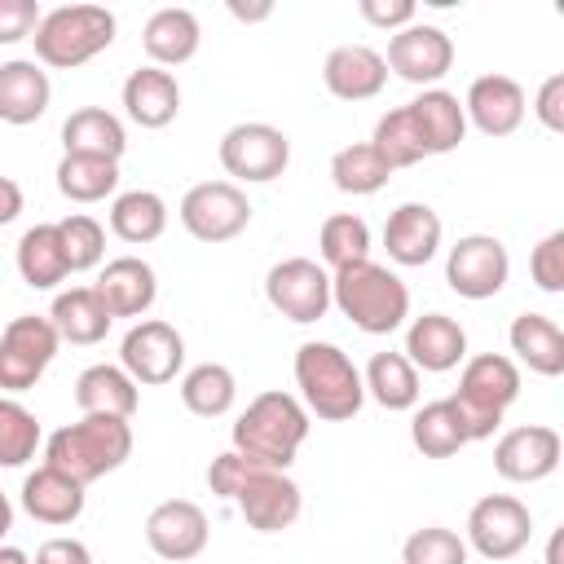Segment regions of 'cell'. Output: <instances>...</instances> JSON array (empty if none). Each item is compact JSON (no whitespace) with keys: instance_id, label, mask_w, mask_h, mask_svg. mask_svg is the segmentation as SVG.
Returning <instances> with one entry per match:
<instances>
[{"instance_id":"277c9868","label":"cell","mask_w":564,"mask_h":564,"mask_svg":"<svg viewBox=\"0 0 564 564\" xmlns=\"http://www.w3.org/2000/svg\"><path fill=\"white\" fill-rule=\"evenodd\" d=\"M31 40H35V57L44 66L70 70L115 44V13L101 4H62L40 18Z\"/></svg>"},{"instance_id":"5b68a950","label":"cell","mask_w":564,"mask_h":564,"mask_svg":"<svg viewBox=\"0 0 564 564\" xmlns=\"http://www.w3.org/2000/svg\"><path fill=\"white\" fill-rule=\"evenodd\" d=\"M295 383H300L308 410L326 423L352 419L366 401V383H361L357 366L335 344H304L295 352Z\"/></svg>"},{"instance_id":"1f68e13d","label":"cell","mask_w":564,"mask_h":564,"mask_svg":"<svg viewBox=\"0 0 564 564\" xmlns=\"http://www.w3.org/2000/svg\"><path fill=\"white\" fill-rule=\"evenodd\" d=\"M18 273L35 291H48V286H57L70 273L57 225H35V229L22 234V242H18Z\"/></svg>"},{"instance_id":"681fc988","label":"cell","mask_w":564,"mask_h":564,"mask_svg":"<svg viewBox=\"0 0 564 564\" xmlns=\"http://www.w3.org/2000/svg\"><path fill=\"white\" fill-rule=\"evenodd\" d=\"M35 564H93L88 546L75 542V538H48L40 551H35Z\"/></svg>"},{"instance_id":"484cf974","label":"cell","mask_w":564,"mask_h":564,"mask_svg":"<svg viewBox=\"0 0 564 564\" xmlns=\"http://www.w3.org/2000/svg\"><path fill=\"white\" fill-rule=\"evenodd\" d=\"M48 322H53L57 339H66V344H101L115 317L106 313V304L97 300L93 286H70L53 300Z\"/></svg>"},{"instance_id":"4316f807","label":"cell","mask_w":564,"mask_h":564,"mask_svg":"<svg viewBox=\"0 0 564 564\" xmlns=\"http://www.w3.org/2000/svg\"><path fill=\"white\" fill-rule=\"evenodd\" d=\"M511 352L533 370V375H564V330L546 313H520L511 322Z\"/></svg>"},{"instance_id":"9c48e42d","label":"cell","mask_w":564,"mask_h":564,"mask_svg":"<svg viewBox=\"0 0 564 564\" xmlns=\"http://www.w3.org/2000/svg\"><path fill=\"white\" fill-rule=\"evenodd\" d=\"M291 163V141L273 123H238L220 137V167L238 181H273Z\"/></svg>"},{"instance_id":"b9f144b4","label":"cell","mask_w":564,"mask_h":564,"mask_svg":"<svg viewBox=\"0 0 564 564\" xmlns=\"http://www.w3.org/2000/svg\"><path fill=\"white\" fill-rule=\"evenodd\" d=\"M57 234H62V251H66L70 273L93 269L101 260V251H106V234H101V225L93 216H66V220H57Z\"/></svg>"},{"instance_id":"83f0119b","label":"cell","mask_w":564,"mask_h":564,"mask_svg":"<svg viewBox=\"0 0 564 564\" xmlns=\"http://www.w3.org/2000/svg\"><path fill=\"white\" fill-rule=\"evenodd\" d=\"M141 48L159 66L189 62L198 53V18L189 9H159L141 31Z\"/></svg>"},{"instance_id":"bcb514c9","label":"cell","mask_w":564,"mask_h":564,"mask_svg":"<svg viewBox=\"0 0 564 564\" xmlns=\"http://www.w3.org/2000/svg\"><path fill=\"white\" fill-rule=\"evenodd\" d=\"M40 26L35 0H0V44H18Z\"/></svg>"},{"instance_id":"e0dca14e","label":"cell","mask_w":564,"mask_h":564,"mask_svg":"<svg viewBox=\"0 0 564 564\" xmlns=\"http://www.w3.org/2000/svg\"><path fill=\"white\" fill-rule=\"evenodd\" d=\"M242 520L256 529V533H282L300 520V485L286 476V471H256L242 494L234 498Z\"/></svg>"},{"instance_id":"c3c4849f","label":"cell","mask_w":564,"mask_h":564,"mask_svg":"<svg viewBox=\"0 0 564 564\" xmlns=\"http://www.w3.org/2000/svg\"><path fill=\"white\" fill-rule=\"evenodd\" d=\"M361 18L370 22V26H410V18H414V4L410 0H361Z\"/></svg>"},{"instance_id":"3957f363","label":"cell","mask_w":564,"mask_h":564,"mask_svg":"<svg viewBox=\"0 0 564 564\" xmlns=\"http://www.w3.org/2000/svg\"><path fill=\"white\" fill-rule=\"evenodd\" d=\"M128 454H132V427L128 419H110V414H84L79 423H66L48 436V467L66 471L79 485H93L106 471L123 467Z\"/></svg>"},{"instance_id":"d6a6232c","label":"cell","mask_w":564,"mask_h":564,"mask_svg":"<svg viewBox=\"0 0 564 564\" xmlns=\"http://www.w3.org/2000/svg\"><path fill=\"white\" fill-rule=\"evenodd\" d=\"M410 441H414V449L423 458H449V454H458L467 445V427H463L454 401L445 397V401L423 405L414 414V423H410Z\"/></svg>"},{"instance_id":"8d00e7d4","label":"cell","mask_w":564,"mask_h":564,"mask_svg":"<svg viewBox=\"0 0 564 564\" xmlns=\"http://www.w3.org/2000/svg\"><path fill=\"white\" fill-rule=\"evenodd\" d=\"M234 397H238V383H234V375H229L225 366H216V361L194 366V370L185 375V383H181V401H185V410L198 414V419H220V414L234 405Z\"/></svg>"},{"instance_id":"52a82bcc","label":"cell","mask_w":564,"mask_h":564,"mask_svg":"<svg viewBox=\"0 0 564 564\" xmlns=\"http://www.w3.org/2000/svg\"><path fill=\"white\" fill-rule=\"evenodd\" d=\"M57 330L48 317L22 313L4 326L0 335V388L4 392H26L40 383V375L48 370V361L57 357Z\"/></svg>"},{"instance_id":"f546056e","label":"cell","mask_w":564,"mask_h":564,"mask_svg":"<svg viewBox=\"0 0 564 564\" xmlns=\"http://www.w3.org/2000/svg\"><path fill=\"white\" fill-rule=\"evenodd\" d=\"M410 115H414V123H419V132H423V141H427V154H449V150H458V141H463V132H467V115H463V106H458L454 93L427 88L419 101H410Z\"/></svg>"},{"instance_id":"cb8c5ba5","label":"cell","mask_w":564,"mask_h":564,"mask_svg":"<svg viewBox=\"0 0 564 564\" xmlns=\"http://www.w3.org/2000/svg\"><path fill=\"white\" fill-rule=\"evenodd\" d=\"M123 110L141 128H167L176 119V110H181V88H176V79L167 70L141 66L123 84Z\"/></svg>"},{"instance_id":"ffe728a7","label":"cell","mask_w":564,"mask_h":564,"mask_svg":"<svg viewBox=\"0 0 564 564\" xmlns=\"http://www.w3.org/2000/svg\"><path fill=\"white\" fill-rule=\"evenodd\" d=\"M93 291H97V300L106 304L110 317H141V313L154 304L159 282H154V269H150L145 260L119 256V260H110V264L101 269V278H97Z\"/></svg>"},{"instance_id":"836d02e7","label":"cell","mask_w":564,"mask_h":564,"mask_svg":"<svg viewBox=\"0 0 564 564\" xmlns=\"http://www.w3.org/2000/svg\"><path fill=\"white\" fill-rule=\"evenodd\" d=\"M361 383L383 410H410L419 401V370L405 361V352H375Z\"/></svg>"},{"instance_id":"8992f818","label":"cell","mask_w":564,"mask_h":564,"mask_svg":"<svg viewBox=\"0 0 564 564\" xmlns=\"http://www.w3.org/2000/svg\"><path fill=\"white\" fill-rule=\"evenodd\" d=\"M520 397V370L511 357L502 352H480L463 366V379H458V397L454 410L467 427V441H485L494 436V427L502 423V410Z\"/></svg>"},{"instance_id":"4dcf8cb0","label":"cell","mask_w":564,"mask_h":564,"mask_svg":"<svg viewBox=\"0 0 564 564\" xmlns=\"http://www.w3.org/2000/svg\"><path fill=\"white\" fill-rule=\"evenodd\" d=\"M62 145H66V154H97V159H115L119 163L128 137H123V123L110 110L84 106L62 123Z\"/></svg>"},{"instance_id":"30bf717a","label":"cell","mask_w":564,"mask_h":564,"mask_svg":"<svg viewBox=\"0 0 564 564\" xmlns=\"http://www.w3.org/2000/svg\"><path fill=\"white\" fill-rule=\"evenodd\" d=\"M507 273H511V260H507V247L489 234H467L449 247V260H445V282L454 295L463 300H489L507 286Z\"/></svg>"},{"instance_id":"7402d4cb","label":"cell","mask_w":564,"mask_h":564,"mask_svg":"<svg viewBox=\"0 0 564 564\" xmlns=\"http://www.w3.org/2000/svg\"><path fill=\"white\" fill-rule=\"evenodd\" d=\"M405 352H410V357H405L410 366H423L427 375H445V370H454V366L467 357V335H463V326H458L454 317L427 313V317H419V322L410 326Z\"/></svg>"},{"instance_id":"d6986e66","label":"cell","mask_w":564,"mask_h":564,"mask_svg":"<svg viewBox=\"0 0 564 564\" xmlns=\"http://www.w3.org/2000/svg\"><path fill=\"white\" fill-rule=\"evenodd\" d=\"M383 247L405 269L427 264L441 247V216L427 203H401L383 225Z\"/></svg>"},{"instance_id":"6da1fadb","label":"cell","mask_w":564,"mask_h":564,"mask_svg":"<svg viewBox=\"0 0 564 564\" xmlns=\"http://www.w3.org/2000/svg\"><path fill=\"white\" fill-rule=\"evenodd\" d=\"M308 436V414L286 392H260L234 423V449L264 471H286Z\"/></svg>"},{"instance_id":"44dd1931","label":"cell","mask_w":564,"mask_h":564,"mask_svg":"<svg viewBox=\"0 0 564 564\" xmlns=\"http://www.w3.org/2000/svg\"><path fill=\"white\" fill-rule=\"evenodd\" d=\"M322 79L339 101H370L388 84V66L366 44H339V48H330Z\"/></svg>"},{"instance_id":"f1b7e54d","label":"cell","mask_w":564,"mask_h":564,"mask_svg":"<svg viewBox=\"0 0 564 564\" xmlns=\"http://www.w3.org/2000/svg\"><path fill=\"white\" fill-rule=\"evenodd\" d=\"M75 405L84 414L132 419V410H137V383L123 375V366H88L75 379Z\"/></svg>"},{"instance_id":"ab89813d","label":"cell","mask_w":564,"mask_h":564,"mask_svg":"<svg viewBox=\"0 0 564 564\" xmlns=\"http://www.w3.org/2000/svg\"><path fill=\"white\" fill-rule=\"evenodd\" d=\"M317 242H322V260H326L330 269H344V264L366 260V251H370V229H366L361 216L335 212V216L322 220V238H317Z\"/></svg>"},{"instance_id":"ac0fdd59","label":"cell","mask_w":564,"mask_h":564,"mask_svg":"<svg viewBox=\"0 0 564 564\" xmlns=\"http://www.w3.org/2000/svg\"><path fill=\"white\" fill-rule=\"evenodd\" d=\"M463 115H471V123L485 137H511L524 119V88L511 75H480L467 88Z\"/></svg>"},{"instance_id":"f5cc1de1","label":"cell","mask_w":564,"mask_h":564,"mask_svg":"<svg viewBox=\"0 0 564 564\" xmlns=\"http://www.w3.org/2000/svg\"><path fill=\"white\" fill-rule=\"evenodd\" d=\"M0 564H31V560H26V551H18V546H0Z\"/></svg>"},{"instance_id":"7c38bea8","label":"cell","mask_w":564,"mask_h":564,"mask_svg":"<svg viewBox=\"0 0 564 564\" xmlns=\"http://www.w3.org/2000/svg\"><path fill=\"white\" fill-rule=\"evenodd\" d=\"M264 295H269V304L282 317L304 326V322L326 317V308H330V278H326V269L317 260L295 256V260H282V264L269 269Z\"/></svg>"},{"instance_id":"74e56055","label":"cell","mask_w":564,"mask_h":564,"mask_svg":"<svg viewBox=\"0 0 564 564\" xmlns=\"http://www.w3.org/2000/svg\"><path fill=\"white\" fill-rule=\"evenodd\" d=\"M375 150H379V159L397 172V167H414L419 159H427V141H423V132H419V123H414V115H410V106H401V110H388L383 119H379V128H375V141H370Z\"/></svg>"},{"instance_id":"d4e9b609","label":"cell","mask_w":564,"mask_h":564,"mask_svg":"<svg viewBox=\"0 0 564 564\" xmlns=\"http://www.w3.org/2000/svg\"><path fill=\"white\" fill-rule=\"evenodd\" d=\"M48 75L35 62H4L0 66V119L4 123H35L48 110Z\"/></svg>"},{"instance_id":"11a10c76","label":"cell","mask_w":564,"mask_h":564,"mask_svg":"<svg viewBox=\"0 0 564 564\" xmlns=\"http://www.w3.org/2000/svg\"><path fill=\"white\" fill-rule=\"evenodd\" d=\"M560 542H564V533L555 529V533H551V546H546V564H560Z\"/></svg>"},{"instance_id":"2e32d148","label":"cell","mask_w":564,"mask_h":564,"mask_svg":"<svg viewBox=\"0 0 564 564\" xmlns=\"http://www.w3.org/2000/svg\"><path fill=\"white\" fill-rule=\"evenodd\" d=\"M145 542L159 560H194L203 546H207V516L198 502H185V498H167L150 511L145 520Z\"/></svg>"},{"instance_id":"4fadbf2b","label":"cell","mask_w":564,"mask_h":564,"mask_svg":"<svg viewBox=\"0 0 564 564\" xmlns=\"http://www.w3.org/2000/svg\"><path fill=\"white\" fill-rule=\"evenodd\" d=\"M119 361L132 383H172L185 361V339L167 322H137L123 335Z\"/></svg>"},{"instance_id":"603a6c76","label":"cell","mask_w":564,"mask_h":564,"mask_svg":"<svg viewBox=\"0 0 564 564\" xmlns=\"http://www.w3.org/2000/svg\"><path fill=\"white\" fill-rule=\"evenodd\" d=\"M22 507L40 524H70L84 511V485L44 463L22 480Z\"/></svg>"},{"instance_id":"7a4b0ae2","label":"cell","mask_w":564,"mask_h":564,"mask_svg":"<svg viewBox=\"0 0 564 564\" xmlns=\"http://www.w3.org/2000/svg\"><path fill=\"white\" fill-rule=\"evenodd\" d=\"M330 300L339 304V313L366 330V335H388L405 322L410 313V291L397 273H388L383 264L375 260H357V264H344L335 269L330 278Z\"/></svg>"},{"instance_id":"9a60e30c","label":"cell","mask_w":564,"mask_h":564,"mask_svg":"<svg viewBox=\"0 0 564 564\" xmlns=\"http://www.w3.org/2000/svg\"><path fill=\"white\" fill-rule=\"evenodd\" d=\"M383 66H392L405 84H436L454 66V44L441 26H401L388 40Z\"/></svg>"},{"instance_id":"f907efd6","label":"cell","mask_w":564,"mask_h":564,"mask_svg":"<svg viewBox=\"0 0 564 564\" xmlns=\"http://www.w3.org/2000/svg\"><path fill=\"white\" fill-rule=\"evenodd\" d=\"M18 212H22V189H18V181L0 176V225L18 220Z\"/></svg>"},{"instance_id":"ee69618b","label":"cell","mask_w":564,"mask_h":564,"mask_svg":"<svg viewBox=\"0 0 564 564\" xmlns=\"http://www.w3.org/2000/svg\"><path fill=\"white\" fill-rule=\"evenodd\" d=\"M529 273H533V282H538V291H546V295H560V291H564V234H560V229L546 234V238L533 247Z\"/></svg>"},{"instance_id":"db71d44e","label":"cell","mask_w":564,"mask_h":564,"mask_svg":"<svg viewBox=\"0 0 564 564\" xmlns=\"http://www.w3.org/2000/svg\"><path fill=\"white\" fill-rule=\"evenodd\" d=\"M9 529H13V507H9V498L0 494V538H4Z\"/></svg>"},{"instance_id":"f6af8a7d","label":"cell","mask_w":564,"mask_h":564,"mask_svg":"<svg viewBox=\"0 0 564 564\" xmlns=\"http://www.w3.org/2000/svg\"><path fill=\"white\" fill-rule=\"evenodd\" d=\"M256 471H264V467H256L251 458H242L238 449H229V454H216V458H212V467H207V485H212L216 498H238L242 485H247Z\"/></svg>"},{"instance_id":"7bdbcfd3","label":"cell","mask_w":564,"mask_h":564,"mask_svg":"<svg viewBox=\"0 0 564 564\" xmlns=\"http://www.w3.org/2000/svg\"><path fill=\"white\" fill-rule=\"evenodd\" d=\"M401 560L405 564H467V546H463L458 533H449L441 524H427V529L405 538Z\"/></svg>"},{"instance_id":"8fae6325","label":"cell","mask_w":564,"mask_h":564,"mask_svg":"<svg viewBox=\"0 0 564 564\" xmlns=\"http://www.w3.org/2000/svg\"><path fill=\"white\" fill-rule=\"evenodd\" d=\"M529 533H533V516L511 494H489L467 516V538H471V546L485 560H511V555H520L529 546Z\"/></svg>"},{"instance_id":"ba28073f","label":"cell","mask_w":564,"mask_h":564,"mask_svg":"<svg viewBox=\"0 0 564 564\" xmlns=\"http://www.w3.org/2000/svg\"><path fill=\"white\" fill-rule=\"evenodd\" d=\"M181 225L198 242H229L251 225V203L234 181H203L181 198Z\"/></svg>"},{"instance_id":"7dc6e473","label":"cell","mask_w":564,"mask_h":564,"mask_svg":"<svg viewBox=\"0 0 564 564\" xmlns=\"http://www.w3.org/2000/svg\"><path fill=\"white\" fill-rule=\"evenodd\" d=\"M538 119L551 132H564V75H546L538 88Z\"/></svg>"},{"instance_id":"d590c367","label":"cell","mask_w":564,"mask_h":564,"mask_svg":"<svg viewBox=\"0 0 564 564\" xmlns=\"http://www.w3.org/2000/svg\"><path fill=\"white\" fill-rule=\"evenodd\" d=\"M119 185V163L97 154H62L57 163V189L75 203H97Z\"/></svg>"},{"instance_id":"5bb4252c","label":"cell","mask_w":564,"mask_h":564,"mask_svg":"<svg viewBox=\"0 0 564 564\" xmlns=\"http://www.w3.org/2000/svg\"><path fill=\"white\" fill-rule=\"evenodd\" d=\"M560 454H564V441L555 427L546 423H529V427H511L498 449H494V467L502 480H516V485H533V480H546L555 467H560Z\"/></svg>"},{"instance_id":"816d5d0a","label":"cell","mask_w":564,"mask_h":564,"mask_svg":"<svg viewBox=\"0 0 564 564\" xmlns=\"http://www.w3.org/2000/svg\"><path fill=\"white\" fill-rule=\"evenodd\" d=\"M229 13H234L238 22H260V18H269V13H273V4H269V0H260V4H242V0H234V4H229Z\"/></svg>"},{"instance_id":"e575fe53","label":"cell","mask_w":564,"mask_h":564,"mask_svg":"<svg viewBox=\"0 0 564 564\" xmlns=\"http://www.w3.org/2000/svg\"><path fill=\"white\" fill-rule=\"evenodd\" d=\"M110 229H115L123 242H132V247L154 242V238L167 229V207H163V198L150 194V189L119 194L115 207H110Z\"/></svg>"},{"instance_id":"f35d334b","label":"cell","mask_w":564,"mask_h":564,"mask_svg":"<svg viewBox=\"0 0 564 564\" xmlns=\"http://www.w3.org/2000/svg\"><path fill=\"white\" fill-rule=\"evenodd\" d=\"M330 176H335V189H344V194H375L388 185L392 167L379 159V150L370 141H357L330 159Z\"/></svg>"},{"instance_id":"60d3db41","label":"cell","mask_w":564,"mask_h":564,"mask_svg":"<svg viewBox=\"0 0 564 564\" xmlns=\"http://www.w3.org/2000/svg\"><path fill=\"white\" fill-rule=\"evenodd\" d=\"M35 445H40L35 414L0 397V467H22L26 458H35Z\"/></svg>"}]
</instances>
